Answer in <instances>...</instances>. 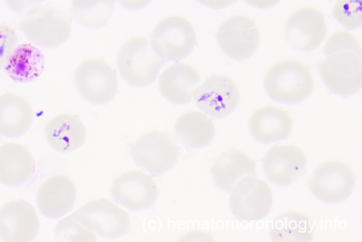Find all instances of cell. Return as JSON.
Returning <instances> with one entry per match:
<instances>
[{"instance_id":"obj_8","label":"cell","mask_w":362,"mask_h":242,"mask_svg":"<svg viewBox=\"0 0 362 242\" xmlns=\"http://www.w3.org/2000/svg\"><path fill=\"white\" fill-rule=\"evenodd\" d=\"M273 203L270 187L251 175L242 178L230 195V208L240 221H259L269 213Z\"/></svg>"},{"instance_id":"obj_15","label":"cell","mask_w":362,"mask_h":242,"mask_svg":"<svg viewBox=\"0 0 362 242\" xmlns=\"http://www.w3.org/2000/svg\"><path fill=\"white\" fill-rule=\"evenodd\" d=\"M235 83L226 76H212L199 88L194 98L197 106L209 115L223 118L235 110L239 102Z\"/></svg>"},{"instance_id":"obj_9","label":"cell","mask_w":362,"mask_h":242,"mask_svg":"<svg viewBox=\"0 0 362 242\" xmlns=\"http://www.w3.org/2000/svg\"><path fill=\"white\" fill-rule=\"evenodd\" d=\"M74 81L81 96L96 105L111 102L118 89L114 69L101 59H89L81 63L76 70Z\"/></svg>"},{"instance_id":"obj_5","label":"cell","mask_w":362,"mask_h":242,"mask_svg":"<svg viewBox=\"0 0 362 242\" xmlns=\"http://www.w3.org/2000/svg\"><path fill=\"white\" fill-rule=\"evenodd\" d=\"M197 35L185 18L170 16L160 21L154 29L151 47L158 57L169 61H180L193 51Z\"/></svg>"},{"instance_id":"obj_6","label":"cell","mask_w":362,"mask_h":242,"mask_svg":"<svg viewBox=\"0 0 362 242\" xmlns=\"http://www.w3.org/2000/svg\"><path fill=\"white\" fill-rule=\"evenodd\" d=\"M70 216L103 238H117L128 234L130 229L129 214L105 200H92Z\"/></svg>"},{"instance_id":"obj_21","label":"cell","mask_w":362,"mask_h":242,"mask_svg":"<svg viewBox=\"0 0 362 242\" xmlns=\"http://www.w3.org/2000/svg\"><path fill=\"white\" fill-rule=\"evenodd\" d=\"M34 112L23 97L8 93L0 96V136L18 138L31 127Z\"/></svg>"},{"instance_id":"obj_31","label":"cell","mask_w":362,"mask_h":242,"mask_svg":"<svg viewBox=\"0 0 362 242\" xmlns=\"http://www.w3.org/2000/svg\"><path fill=\"white\" fill-rule=\"evenodd\" d=\"M45 1V0H6V4L13 12L25 14L36 8Z\"/></svg>"},{"instance_id":"obj_33","label":"cell","mask_w":362,"mask_h":242,"mask_svg":"<svg viewBox=\"0 0 362 242\" xmlns=\"http://www.w3.org/2000/svg\"><path fill=\"white\" fill-rule=\"evenodd\" d=\"M152 0H119L121 6L130 11H139L151 4Z\"/></svg>"},{"instance_id":"obj_28","label":"cell","mask_w":362,"mask_h":242,"mask_svg":"<svg viewBox=\"0 0 362 242\" xmlns=\"http://www.w3.org/2000/svg\"><path fill=\"white\" fill-rule=\"evenodd\" d=\"M333 18L343 27L355 30L362 25V0H337Z\"/></svg>"},{"instance_id":"obj_17","label":"cell","mask_w":362,"mask_h":242,"mask_svg":"<svg viewBox=\"0 0 362 242\" xmlns=\"http://www.w3.org/2000/svg\"><path fill=\"white\" fill-rule=\"evenodd\" d=\"M76 195V185L69 177L54 175L47 179L38 190V207L48 218H60L72 209Z\"/></svg>"},{"instance_id":"obj_29","label":"cell","mask_w":362,"mask_h":242,"mask_svg":"<svg viewBox=\"0 0 362 242\" xmlns=\"http://www.w3.org/2000/svg\"><path fill=\"white\" fill-rule=\"evenodd\" d=\"M55 236L58 241H95L96 236L81 226L71 216L60 221L55 229Z\"/></svg>"},{"instance_id":"obj_2","label":"cell","mask_w":362,"mask_h":242,"mask_svg":"<svg viewBox=\"0 0 362 242\" xmlns=\"http://www.w3.org/2000/svg\"><path fill=\"white\" fill-rule=\"evenodd\" d=\"M264 87L272 100L284 105H296L310 96L314 82L305 65L298 61L286 60L268 71Z\"/></svg>"},{"instance_id":"obj_24","label":"cell","mask_w":362,"mask_h":242,"mask_svg":"<svg viewBox=\"0 0 362 242\" xmlns=\"http://www.w3.org/2000/svg\"><path fill=\"white\" fill-rule=\"evenodd\" d=\"M175 131L179 140L187 147L201 149L209 146L215 136L212 120L201 112H189L177 120Z\"/></svg>"},{"instance_id":"obj_20","label":"cell","mask_w":362,"mask_h":242,"mask_svg":"<svg viewBox=\"0 0 362 242\" xmlns=\"http://www.w3.org/2000/svg\"><path fill=\"white\" fill-rule=\"evenodd\" d=\"M35 171V161L23 145L7 143L0 146V183L8 187L25 184Z\"/></svg>"},{"instance_id":"obj_13","label":"cell","mask_w":362,"mask_h":242,"mask_svg":"<svg viewBox=\"0 0 362 242\" xmlns=\"http://www.w3.org/2000/svg\"><path fill=\"white\" fill-rule=\"evenodd\" d=\"M327 33L325 17L319 11L305 8L288 19L285 38L289 45L301 52H311L323 41Z\"/></svg>"},{"instance_id":"obj_14","label":"cell","mask_w":362,"mask_h":242,"mask_svg":"<svg viewBox=\"0 0 362 242\" xmlns=\"http://www.w3.org/2000/svg\"><path fill=\"white\" fill-rule=\"evenodd\" d=\"M40 227L33 206L22 200H12L0 208V238L6 242H29Z\"/></svg>"},{"instance_id":"obj_11","label":"cell","mask_w":362,"mask_h":242,"mask_svg":"<svg viewBox=\"0 0 362 242\" xmlns=\"http://www.w3.org/2000/svg\"><path fill=\"white\" fill-rule=\"evenodd\" d=\"M216 38L223 53L236 61L251 57L259 44L256 25L250 18L242 16L226 21L220 26Z\"/></svg>"},{"instance_id":"obj_27","label":"cell","mask_w":362,"mask_h":242,"mask_svg":"<svg viewBox=\"0 0 362 242\" xmlns=\"http://www.w3.org/2000/svg\"><path fill=\"white\" fill-rule=\"evenodd\" d=\"M115 7V0H72L71 13L79 25L98 29L108 23Z\"/></svg>"},{"instance_id":"obj_23","label":"cell","mask_w":362,"mask_h":242,"mask_svg":"<svg viewBox=\"0 0 362 242\" xmlns=\"http://www.w3.org/2000/svg\"><path fill=\"white\" fill-rule=\"evenodd\" d=\"M45 135L54 149L69 152L80 148L84 144L87 130L78 117L63 114L49 121L45 127Z\"/></svg>"},{"instance_id":"obj_3","label":"cell","mask_w":362,"mask_h":242,"mask_svg":"<svg viewBox=\"0 0 362 242\" xmlns=\"http://www.w3.org/2000/svg\"><path fill=\"white\" fill-rule=\"evenodd\" d=\"M20 28L34 45L55 49L70 38L72 25L69 16L54 7H39L27 13L20 23Z\"/></svg>"},{"instance_id":"obj_26","label":"cell","mask_w":362,"mask_h":242,"mask_svg":"<svg viewBox=\"0 0 362 242\" xmlns=\"http://www.w3.org/2000/svg\"><path fill=\"white\" fill-rule=\"evenodd\" d=\"M45 64L42 52L33 45L25 44L16 47L4 67L15 81L28 83L41 76Z\"/></svg>"},{"instance_id":"obj_25","label":"cell","mask_w":362,"mask_h":242,"mask_svg":"<svg viewBox=\"0 0 362 242\" xmlns=\"http://www.w3.org/2000/svg\"><path fill=\"white\" fill-rule=\"evenodd\" d=\"M269 234L274 242H309L313 237V224L300 212H286L271 221Z\"/></svg>"},{"instance_id":"obj_1","label":"cell","mask_w":362,"mask_h":242,"mask_svg":"<svg viewBox=\"0 0 362 242\" xmlns=\"http://www.w3.org/2000/svg\"><path fill=\"white\" fill-rule=\"evenodd\" d=\"M323 52L325 59L317 68L327 88L342 97L360 91L361 49L357 40L346 32H337L327 42Z\"/></svg>"},{"instance_id":"obj_34","label":"cell","mask_w":362,"mask_h":242,"mask_svg":"<svg viewBox=\"0 0 362 242\" xmlns=\"http://www.w3.org/2000/svg\"><path fill=\"white\" fill-rule=\"evenodd\" d=\"M243 1L258 9H267L277 5L280 0H243Z\"/></svg>"},{"instance_id":"obj_19","label":"cell","mask_w":362,"mask_h":242,"mask_svg":"<svg viewBox=\"0 0 362 242\" xmlns=\"http://www.w3.org/2000/svg\"><path fill=\"white\" fill-rule=\"evenodd\" d=\"M293 121L283 110L267 106L255 111L249 122L252 137L262 144H271L287 139L293 129Z\"/></svg>"},{"instance_id":"obj_22","label":"cell","mask_w":362,"mask_h":242,"mask_svg":"<svg viewBox=\"0 0 362 242\" xmlns=\"http://www.w3.org/2000/svg\"><path fill=\"white\" fill-rule=\"evenodd\" d=\"M256 163L243 151L224 152L213 162L211 173L215 185L229 193L244 176L255 174Z\"/></svg>"},{"instance_id":"obj_30","label":"cell","mask_w":362,"mask_h":242,"mask_svg":"<svg viewBox=\"0 0 362 242\" xmlns=\"http://www.w3.org/2000/svg\"><path fill=\"white\" fill-rule=\"evenodd\" d=\"M18 43L16 30L6 24L0 25V68L5 67Z\"/></svg>"},{"instance_id":"obj_7","label":"cell","mask_w":362,"mask_h":242,"mask_svg":"<svg viewBox=\"0 0 362 242\" xmlns=\"http://www.w3.org/2000/svg\"><path fill=\"white\" fill-rule=\"evenodd\" d=\"M355 184L351 168L343 161L332 160L316 167L309 180V189L319 200L338 203L351 195Z\"/></svg>"},{"instance_id":"obj_10","label":"cell","mask_w":362,"mask_h":242,"mask_svg":"<svg viewBox=\"0 0 362 242\" xmlns=\"http://www.w3.org/2000/svg\"><path fill=\"white\" fill-rule=\"evenodd\" d=\"M137 165L155 175L171 171L179 159L180 148L166 132H149L132 149Z\"/></svg>"},{"instance_id":"obj_32","label":"cell","mask_w":362,"mask_h":242,"mask_svg":"<svg viewBox=\"0 0 362 242\" xmlns=\"http://www.w3.org/2000/svg\"><path fill=\"white\" fill-rule=\"evenodd\" d=\"M197 1L209 8L221 10L230 6L235 0H197Z\"/></svg>"},{"instance_id":"obj_18","label":"cell","mask_w":362,"mask_h":242,"mask_svg":"<svg viewBox=\"0 0 362 242\" xmlns=\"http://www.w3.org/2000/svg\"><path fill=\"white\" fill-rule=\"evenodd\" d=\"M200 75L194 67L176 64L170 66L160 78L159 88L163 96L175 105L189 103L194 98Z\"/></svg>"},{"instance_id":"obj_12","label":"cell","mask_w":362,"mask_h":242,"mask_svg":"<svg viewBox=\"0 0 362 242\" xmlns=\"http://www.w3.org/2000/svg\"><path fill=\"white\" fill-rule=\"evenodd\" d=\"M114 200L131 211L151 207L158 197V188L148 175L132 171L117 177L112 186Z\"/></svg>"},{"instance_id":"obj_16","label":"cell","mask_w":362,"mask_h":242,"mask_svg":"<svg viewBox=\"0 0 362 242\" xmlns=\"http://www.w3.org/2000/svg\"><path fill=\"white\" fill-rule=\"evenodd\" d=\"M307 164L303 151L295 145L272 147L262 160L268 179L279 185H288L303 174Z\"/></svg>"},{"instance_id":"obj_4","label":"cell","mask_w":362,"mask_h":242,"mask_svg":"<svg viewBox=\"0 0 362 242\" xmlns=\"http://www.w3.org/2000/svg\"><path fill=\"white\" fill-rule=\"evenodd\" d=\"M163 61L145 38L126 42L117 55V66L122 78L133 87H146L154 83Z\"/></svg>"}]
</instances>
